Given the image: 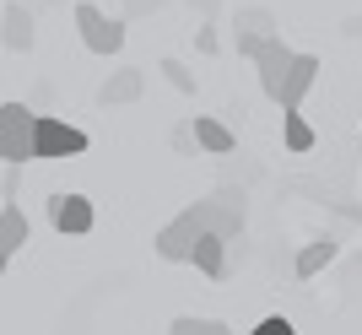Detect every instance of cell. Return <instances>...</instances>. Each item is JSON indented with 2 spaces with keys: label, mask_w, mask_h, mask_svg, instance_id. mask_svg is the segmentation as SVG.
<instances>
[{
  "label": "cell",
  "mask_w": 362,
  "mask_h": 335,
  "mask_svg": "<svg viewBox=\"0 0 362 335\" xmlns=\"http://www.w3.org/2000/svg\"><path fill=\"white\" fill-rule=\"evenodd\" d=\"M211 233H222V238H238L243 233V195L216 189L211 200H195L189 211H179L163 233H157V259H189L195 244L211 238Z\"/></svg>",
  "instance_id": "1"
},
{
  "label": "cell",
  "mask_w": 362,
  "mask_h": 335,
  "mask_svg": "<svg viewBox=\"0 0 362 335\" xmlns=\"http://www.w3.org/2000/svg\"><path fill=\"white\" fill-rule=\"evenodd\" d=\"M38 157V114L28 103L6 98L0 103V163L6 168H22Z\"/></svg>",
  "instance_id": "2"
},
{
  "label": "cell",
  "mask_w": 362,
  "mask_h": 335,
  "mask_svg": "<svg viewBox=\"0 0 362 335\" xmlns=\"http://www.w3.org/2000/svg\"><path fill=\"white\" fill-rule=\"evenodd\" d=\"M292 65H298V49L281 44V33H276V38H259L255 71H259V87H265V98H271V103H281V87H287Z\"/></svg>",
  "instance_id": "3"
},
{
  "label": "cell",
  "mask_w": 362,
  "mask_h": 335,
  "mask_svg": "<svg viewBox=\"0 0 362 335\" xmlns=\"http://www.w3.org/2000/svg\"><path fill=\"white\" fill-rule=\"evenodd\" d=\"M76 28H81V44L92 49V54H119L124 49V22H114L108 11H98V6H76Z\"/></svg>",
  "instance_id": "4"
},
{
  "label": "cell",
  "mask_w": 362,
  "mask_h": 335,
  "mask_svg": "<svg viewBox=\"0 0 362 335\" xmlns=\"http://www.w3.org/2000/svg\"><path fill=\"white\" fill-rule=\"evenodd\" d=\"M87 152V130L54 119V114H38V157H81Z\"/></svg>",
  "instance_id": "5"
},
{
  "label": "cell",
  "mask_w": 362,
  "mask_h": 335,
  "mask_svg": "<svg viewBox=\"0 0 362 335\" xmlns=\"http://www.w3.org/2000/svg\"><path fill=\"white\" fill-rule=\"evenodd\" d=\"M49 222H54L60 233H92L98 216H92L87 195H54V200H49Z\"/></svg>",
  "instance_id": "6"
},
{
  "label": "cell",
  "mask_w": 362,
  "mask_h": 335,
  "mask_svg": "<svg viewBox=\"0 0 362 335\" xmlns=\"http://www.w3.org/2000/svg\"><path fill=\"white\" fill-rule=\"evenodd\" d=\"M314 81H319V54H298V65H292V76H287V87H281V114H298Z\"/></svg>",
  "instance_id": "7"
},
{
  "label": "cell",
  "mask_w": 362,
  "mask_h": 335,
  "mask_svg": "<svg viewBox=\"0 0 362 335\" xmlns=\"http://www.w3.org/2000/svg\"><path fill=\"white\" fill-rule=\"evenodd\" d=\"M22 244H28V216L16 200H0V259H16Z\"/></svg>",
  "instance_id": "8"
},
{
  "label": "cell",
  "mask_w": 362,
  "mask_h": 335,
  "mask_svg": "<svg viewBox=\"0 0 362 335\" xmlns=\"http://www.w3.org/2000/svg\"><path fill=\"white\" fill-rule=\"evenodd\" d=\"M227 244L233 238H222V233H211V238H200L195 254H189V265H195L200 276H211V281H222L227 276Z\"/></svg>",
  "instance_id": "9"
},
{
  "label": "cell",
  "mask_w": 362,
  "mask_h": 335,
  "mask_svg": "<svg viewBox=\"0 0 362 335\" xmlns=\"http://www.w3.org/2000/svg\"><path fill=\"white\" fill-rule=\"evenodd\" d=\"M189 130H195V146H206L211 157H227L233 146H238V136H233L222 119H211V114H195V124H189Z\"/></svg>",
  "instance_id": "10"
},
{
  "label": "cell",
  "mask_w": 362,
  "mask_h": 335,
  "mask_svg": "<svg viewBox=\"0 0 362 335\" xmlns=\"http://www.w3.org/2000/svg\"><path fill=\"white\" fill-rule=\"evenodd\" d=\"M335 254H341V244H335V238H314V244H303V249H298L292 271H298L303 281H308V276H319V271H325V265H330Z\"/></svg>",
  "instance_id": "11"
},
{
  "label": "cell",
  "mask_w": 362,
  "mask_h": 335,
  "mask_svg": "<svg viewBox=\"0 0 362 335\" xmlns=\"http://www.w3.org/2000/svg\"><path fill=\"white\" fill-rule=\"evenodd\" d=\"M141 87H146V76L130 65V71H114V76L103 81V92H98V98H103V103H136Z\"/></svg>",
  "instance_id": "12"
},
{
  "label": "cell",
  "mask_w": 362,
  "mask_h": 335,
  "mask_svg": "<svg viewBox=\"0 0 362 335\" xmlns=\"http://www.w3.org/2000/svg\"><path fill=\"white\" fill-rule=\"evenodd\" d=\"M33 49V16L22 6H6V54H28Z\"/></svg>",
  "instance_id": "13"
},
{
  "label": "cell",
  "mask_w": 362,
  "mask_h": 335,
  "mask_svg": "<svg viewBox=\"0 0 362 335\" xmlns=\"http://www.w3.org/2000/svg\"><path fill=\"white\" fill-rule=\"evenodd\" d=\"M281 136H287V152H308L314 146V130L303 114H281Z\"/></svg>",
  "instance_id": "14"
},
{
  "label": "cell",
  "mask_w": 362,
  "mask_h": 335,
  "mask_svg": "<svg viewBox=\"0 0 362 335\" xmlns=\"http://www.w3.org/2000/svg\"><path fill=\"white\" fill-rule=\"evenodd\" d=\"M238 33H255V38H276V16L259 11V6H243L238 11Z\"/></svg>",
  "instance_id": "15"
},
{
  "label": "cell",
  "mask_w": 362,
  "mask_h": 335,
  "mask_svg": "<svg viewBox=\"0 0 362 335\" xmlns=\"http://www.w3.org/2000/svg\"><path fill=\"white\" fill-rule=\"evenodd\" d=\"M168 335H233L222 319H195V314H184V319L168 324Z\"/></svg>",
  "instance_id": "16"
},
{
  "label": "cell",
  "mask_w": 362,
  "mask_h": 335,
  "mask_svg": "<svg viewBox=\"0 0 362 335\" xmlns=\"http://www.w3.org/2000/svg\"><path fill=\"white\" fill-rule=\"evenodd\" d=\"M249 335H298V324H292L287 314H271V319H259Z\"/></svg>",
  "instance_id": "17"
},
{
  "label": "cell",
  "mask_w": 362,
  "mask_h": 335,
  "mask_svg": "<svg viewBox=\"0 0 362 335\" xmlns=\"http://www.w3.org/2000/svg\"><path fill=\"white\" fill-rule=\"evenodd\" d=\"M157 71H163V76L173 81V87H179V92H195V76H189V71H184L179 60H163V65H157Z\"/></svg>",
  "instance_id": "18"
},
{
  "label": "cell",
  "mask_w": 362,
  "mask_h": 335,
  "mask_svg": "<svg viewBox=\"0 0 362 335\" xmlns=\"http://www.w3.org/2000/svg\"><path fill=\"white\" fill-rule=\"evenodd\" d=\"M195 44H200V54H216V28H200Z\"/></svg>",
  "instance_id": "19"
},
{
  "label": "cell",
  "mask_w": 362,
  "mask_h": 335,
  "mask_svg": "<svg viewBox=\"0 0 362 335\" xmlns=\"http://www.w3.org/2000/svg\"><path fill=\"white\" fill-rule=\"evenodd\" d=\"M124 6H130V11L141 16V11H157V6H163V0H124Z\"/></svg>",
  "instance_id": "20"
},
{
  "label": "cell",
  "mask_w": 362,
  "mask_h": 335,
  "mask_svg": "<svg viewBox=\"0 0 362 335\" xmlns=\"http://www.w3.org/2000/svg\"><path fill=\"white\" fill-rule=\"evenodd\" d=\"M189 6H200V11H211V6H216V0H189Z\"/></svg>",
  "instance_id": "21"
}]
</instances>
